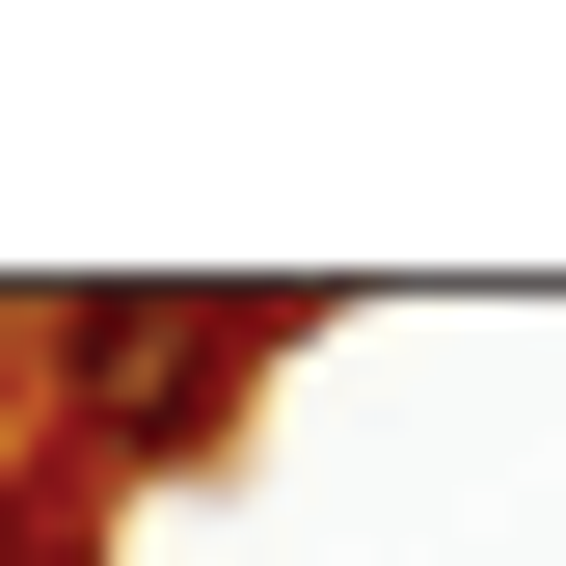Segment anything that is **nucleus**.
<instances>
[{"label": "nucleus", "mask_w": 566, "mask_h": 566, "mask_svg": "<svg viewBox=\"0 0 566 566\" xmlns=\"http://www.w3.org/2000/svg\"><path fill=\"white\" fill-rule=\"evenodd\" d=\"M297 350V297H0V378H54L28 432L82 485H189L243 432V378Z\"/></svg>", "instance_id": "1"}]
</instances>
